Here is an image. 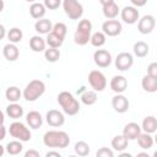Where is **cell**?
Returning <instances> with one entry per match:
<instances>
[{
  "mask_svg": "<svg viewBox=\"0 0 157 157\" xmlns=\"http://www.w3.org/2000/svg\"><path fill=\"white\" fill-rule=\"evenodd\" d=\"M43 144L52 148H65L70 144V137L63 130H49L43 135Z\"/></svg>",
  "mask_w": 157,
  "mask_h": 157,
  "instance_id": "obj_1",
  "label": "cell"
},
{
  "mask_svg": "<svg viewBox=\"0 0 157 157\" xmlns=\"http://www.w3.org/2000/svg\"><path fill=\"white\" fill-rule=\"evenodd\" d=\"M56 101L61 107L63 112L67 115H76L80 112V102L69 91H61L58 94Z\"/></svg>",
  "mask_w": 157,
  "mask_h": 157,
  "instance_id": "obj_2",
  "label": "cell"
},
{
  "mask_svg": "<svg viewBox=\"0 0 157 157\" xmlns=\"http://www.w3.org/2000/svg\"><path fill=\"white\" fill-rule=\"evenodd\" d=\"M92 33V23L87 18H82L75 31L74 34V42L77 45H86L91 40V34Z\"/></svg>",
  "mask_w": 157,
  "mask_h": 157,
  "instance_id": "obj_3",
  "label": "cell"
},
{
  "mask_svg": "<svg viewBox=\"0 0 157 157\" xmlns=\"http://www.w3.org/2000/svg\"><path fill=\"white\" fill-rule=\"evenodd\" d=\"M45 92V83L42 80H32L29 81L23 90V98L27 102H34L39 97H42Z\"/></svg>",
  "mask_w": 157,
  "mask_h": 157,
  "instance_id": "obj_4",
  "label": "cell"
},
{
  "mask_svg": "<svg viewBox=\"0 0 157 157\" xmlns=\"http://www.w3.org/2000/svg\"><path fill=\"white\" fill-rule=\"evenodd\" d=\"M9 134L13 137V139H17L22 142H27L31 140L32 137V134H31V130L21 121H13L10 124V128H9Z\"/></svg>",
  "mask_w": 157,
  "mask_h": 157,
  "instance_id": "obj_5",
  "label": "cell"
},
{
  "mask_svg": "<svg viewBox=\"0 0 157 157\" xmlns=\"http://www.w3.org/2000/svg\"><path fill=\"white\" fill-rule=\"evenodd\" d=\"M63 9L70 20H78L83 15V6L78 0H63Z\"/></svg>",
  "mask_w": 157,
  "mask_h": 157,
  "instance_id": "obj_6",
  "label": "cell"
},
{
  "mask_svg": "<svg viewBox=\"0 0 157 157\" xmlns=\"http://www.w3.org/2000/svg\"><path fill=\"white\" fill-rule=\"evenodd\" d=\"M88 82H90V86L97 92H102L107 87V78H105L104 74L102 71H99V70L90 71Z\"/></svg>",
  "mask_w": 157,
  "mask_h": 157,
  "instance_id": "obj_7",
  "label": "cell"
},
{
  "mask_svg": "<svg viewBox=\"0 0 157 157\" xmlns=\"http://www.w3.org/2000/svg\"><path fill=\"white\" fill-rule=\"evenodd\" d=\"M114 64H115V67L118 70L128 71V70L131 69V66L134 64V56L128 52H121V53H119L117 55Z\"/></svg>",
  "mask_w": 157,
  "mask_h": 157,
  "instance_id": "obj_8",
  "label": "cell"
},
{
  "mask_svg": "<svg viewBox=\"0 0 157 157\" xmlns=\"http://www.w3.org/2000/svg\"><path fill=\"white\" fill-rule=\"evenodd\" d=\"M102 31L104 32L105 36L108 37H117L121 33L123 26L118 20H107L102 25Z\"/></svg>",
  "mask_w": 157,
  "mask_h": 157,
  "instance_id": "obj_9",
  "label": "cell"
},
{
  "mask_svg": "<svg viewBox=\"0 0 157 157\" xmlns=\"http://www.w3.org/2000/svg\"><path fill=\"white\" fill-rule=\"evenodd\" d=\"M120 16H121V20L128 25H134L140 20V12L137 7L132 5L123 7V10H120Z\"/></svg>",
  "mask_w": 157,
  "mask_h": 157,
  "instance_id": "obj_10",
  "label": "cell"
},
{
  "mask_svg": "<svg viewBox=\"0 0 157 157\" xmlns=\"http://www.w3.org/2000/svg\"><path fill=\"white\" fill-rule=\"evenodd\" d=\"M156 18L152 15H145L137 21V31L141 34H148L155 29Z\"/></svg>",
  "mask_w": 157,
  "mask_h": 157,
  "instance_id": "obj_11",
  "label": "cell"
},
{
  "mask_svg": "<svg viewBox=\"0 0 157 157\" xmlns=\"http://www.w3.org/2000/svg\"><path fill=\"white\" fill-rule=\"evenodd\" d=\"M45 120H47L49 126H52V128H60L65 123V117H64V114L60 110L50 109L45 114Z\"/></svg>",
  "mask_w": 157,
  "mask_h": 157,
  "instance_id": "obj_12",
  "label": "cell"
},
{
  "mask_svg": "<svg viewBox=\"0 0 157 157\" xmlns=\"http://www.w3.org/2000/svg\"><path fill=\"white\" fill-rule=\"evenodd\" d=\"M93 61L98 67H108L112 64V54L105 49H97L93 53Z\"/></svg>",
  "mask_w": 157,
  "mask_h": 157,
  "instance_id": "obj_13",
  "label": "cell"
},
{
  "mask_svg": "<svg viewBox=\"0 0 157 157\" xmlns=\"http://www.w3.org/2000/svg\"><path fill=\"white\" fill-rule=\"evenodd\" d=\"M112 107L113 109L117 112V113H125L129 110V107H130V103H129V99L123 94V93H117L113 98H112Z\"/></svg>",
  "mask_w": 157,
  "mask_h": 157,
  "instance_id": "obj_14",
  "label": "cell"
},
{
  "mask_svg": "<svg viewBox=\"0 0 157 157\" xmlns=\"http://www.w3.org/2000/svg\"><path fill=\"white\" fill-rule=\"evenodd\" d=\"M109 86H110V88H112L113 92H115V93H123L128 88V80L123 75H115V76L112 77Z\"/></svg>",
  "mask_w": 157,
  "mask_h": 157,
  "instance_id": "obj_15",
  "label": "cell"
},
{
  "mask_svg": "<svg viewBox=\"0 0 157 157\" xmlns=\"http://www.w3.org/2000/svg\"><path fill=\"white\" fill-rule=\"evenodd\" d=\"M141 125H139L137 123H128L124 129H123V135L130 141V140H137L139 135L141 134Z\"/></svg>",
  "mask_w": 157,
  "mask_h": 157,
  "instance_id": "obj_16",
  "label": "cell"
},
{
  "mask_svg": "<svg viewBox=\"0 0 157 157\" xmlns=\"http://www.w3.org/2000/svg\"><path fill=\"white\" fill-rule=\"evenodd\" d=\"M2 55L7 61H15L20 56V50L15 43H7L2 48Z\"/></svg>",
  "mask_w": 157,
  "mask_h": 157,
  "instance_id": "obj_17",
  "label": "cell"
},
{
  "mask_svg": "<svg viewBox=\"0 0 157 157\" xmlns=\"http://www.w3.org/2000/svg\"><path fill=\"white\" fill-rule=\"evenodd\" d=\"M26 121H27V125L31 128V129H39L43 124V118L40 115L39 112L37 110H31L27 113L26 115Z\"/></svg>",
  "mask_w": 157,
  "mask_h": 157,
  "instance_id": "obj_18",
  "label": "cell"
},
{
  "mask_svg": "<svg viewBox=\"0 0 157 157\" xmlns=\"http://www.w3.org/2000/svg\"><path fill=\"white\" fill-rule=\"evenodd\" d=\"M53 26L54 25H52L50 20H48V18H39L34 23V29L39 34H48V33L52 32Z\"/></svg>",
  "mask_w": 157,
  "mask_h": 157,
  "instance_id": "obj_19",
  "label": "cell"
},
{
  "mask_svg": "<svg viewBox=\"0 0 157 157\" xmlns=\"http://www.w3.org/2000/svg\"><path fill=\"white\" fill-rule=\"evenodd\" d=\"M5 113H6V115H7L9 118L17 120V119L22 118V115H23V108H22V105L18 104L17 102L10 103V104L6 107Z\"/></svg>",
  "mask_w": 157,
  "mask_h": 157,
  "instance_id": "obj_20",
  "label": "cell"
},
{
  "mask_svg": "<svg viewBox=\"0 0 157 157\" xmlns=\"http://www.w3.org/2000/svg\"><path fill=\"white\" fill-rule=\"evenodd\" d=\"M141 129L145 132L148 134H153L157 131V118L153 115H147L144 118L142 123H141Z\"/></svg>",
  "mask_w": 157,
  "mask_h": 157,
  "instance_id": "obj_21",
  "label": "cell"
},
{
  "mask_svg": "<svg viewBox=\"0 0 157 157\" xmlns=\"http://www.w3.org/2000/svg\"><path fill=\"white\" fill-rule=\"evenodd\" d=\"M141 86L144 88V91L148 92V93H153L157 92V78L152 77L150 75H145L141 80Z\"/></svg>",
  "mask_w": 157,
  "mask_h": 157,
  "instance_id": "obj_22",
  "label": "cell"
},
{
  "mask_svg": "<svg viewBox=\"0 0 157 157\" xmlns=\"http://www.w3.org/2000/svg\"><path fill=\"white\" fill-rule=\"evenodd\" d=\"M45 45H47V42L40 36H33L29 39V48L34 53H42V52H44L45 50Z\"/></svg>",
  "mask_w": 157,
  "mask_h": 157,
  "instance_id": "obj_23",
  "label": "cell"
},
{
  "mask_svg": "<svg viewBox=\"0 0 157 157\" xmlns=\"http://www.w3.org/2000/svg\"><path fill=\"white\" fill-rule=\"evenodd\" d=\"M45 11H47V7L42 2H37L36 1V2H32V5L29 6V13L36 20L43 18L44 15H45Z\"/></svg>",
  "mask_w": 157,
  "mask_h": 157,
  "instance_id": "obj_24",
  "label": "cell"
},
{
  "mask_svg": "<svg viewBox=\"0 0 157 157\" xmlns=\"http://www.w3.org/2000/svg\"><path fill=\"white\" fill-rule=\"evenodd\" d=\"M5 97L10 103H15L18 102L21 97H23V92H21V90L16 86H10L5 91Z\"/></svg>",
  "mask_w": 157,
  "mask_h": 157,
  "instance_id": "obj_25",
  "label": "cell"
},
{
  "mask_svg": "<svg viewBox=\"0 0 157 157\" xmlns=\"http://www.w3.org/2000/svg\"><path fill=\"white\" fill-rule=\"evenodd\" d=\"M137 144H139V146H140L142 150H148V148H151V147L153 146L155 139L151 136V134L144 131V132H141V134L139 135V137H137Z\"/></svg>",
  "mask_w": 157,
  "mask_h": 157,
  "instance_id": "obj_26",
  "label": "cell"
},
{
  "mask_svg": "<svg viewBox=\"0 0 157 157\" xmlns=\"http://www.w3.org/2000/svg\"><path fill=\"white\" fill-rule=\"evenodd\" d=\"M128 142H129V140L123 134L121 135H115L112 139V147H113V150H115L118 152H121L128 147Z\"/></svg>",
  "mask_w": 157,
  "mask_h": 157,
  "instance_id": "obj_27",
  "label": "cell"
},
{
  "mask_svg": "<svg viewBox=\"0 0 157 157\" xmlns=\"http://www.w3.org/2000/svg\"><path fill=\"white\" fill-rule=\"evenodd\" d=\"M102 7H103V15L107 20H114L120 12V9L115 4V1L112 2V4H108L105 6H102Z\"/></svg>",
  "mask_w": 157,
  "mask_h": 157,
  "instance_id": "obj_28",
  "label": "cell"
},
{
  "mask_svg": "<svg viewBox=\"0 0 157 157\" xmlns=\"http://www.w3.org/2000/svg\"><path fill=\"white\" fill-rule=\"evenodd\" d=\"M132 50H134V54L137 58H145L150 52V47L144 40H137L136 43H134Z\"/></svg>",
  "mask_w": 157,
  "mask_h": 157,
  "instance_id": "obj_29",
  "label": "cell"
},
{
  "mask_svg": "<svg viewBox=\"0 0 157 157\" xmlns=\"http://www.w3.org/2000/svg\"><path fill=\"white\" fill-rule=\"evenodd\" d=\"M6 147V152L11 156H16V155H20L23 150V145H22V141L20 140H13V141H10L7 142V145L5 146Z\"/></svg>",
  "mask_w": 157,
  "mask_h": 157,
  "instance_id": "obj_30",
  "label": "cell"
},
{
  "mask_svg": "<svg viewBox=\"0 0 157 157\" xmlns=\"http://www.w3.org/2000/svg\"><path fill=\"white\" fill-rule=\"evenodd\" d=\"M81 102L85 105H93L97 102V91H94V90L85 91L81 94Z\"/></svg>",
  "mask_w": 157,
  "mask_h": 157,
  "instance_id": "obj_31",
  "label": "cell"
},
{
  "mask_svg": "<svg viewBox=\"0 0 157 157\" xmlns=\"http://www.w3.org/2000/svg\"><path fill=\"white\" fill-rule=\"evenodd\" d=\"M23 38V33L18 27H12L7 32V39L10 43H20Z\"/></svg>",
  "mask_w": 157,
  "mask_h": 157,
  "instance_id": "obj_32",
  "label": "cell"
},
{
  "mask_svg": "<svg viewBox=\"0 0 157 157\" xmlns=\"http://www.w3.org/2000/svg\"><path fill=\"white\" fill-rule=\"evenodd\" d=\"M105 40H107V36L104 34V32H94L92 36H91V44L96 48H101L105 44Z\"/></svg>",
  "mask_w": 157,
  "mask_h": 157,
  "instance_id": "obj_33",
  "label": "cell"
},
{
  "mask_svg": "<svg viewBox=\"0 0 157 157\" xmlns=\"http://www.w3.org/2000/svg\"><path fill=\"white\" fill-rule=\"evenodd\" d=\"M44 58L49 63H56L60 59V50H59V48L49 47L48 49L44 50Z\"/></svg>",
  "mask_w": 157,
  "mask_h": 157,
  "instance_id": "obj_34",
  "label": "cell"
},
{
  "mask_svg": "<svg viewBox=\"0 0 157 157\" xmlns=\"http://www.w3.org/2000/svg\"><path fill=\"white\" fill-rule=\"evenodd\" d=\"M74 151L77 156H81V157H85V156H88L91 148H90V145L86 142V141H77L75 144V147H74Z\"/></svg>",
  "mask_w": 157,
  "mask_h": 157,
  "instance_id": "obj_35",
  "label": "cell"
},
{
  "mask_svg": "<svg viewBox=\"0 0 157 157\" xmlns=\"http://www.w3.org/2000/svg\"><path fill=\"white\" fill-rule=\"evenodd\" d=\"M45 42H47V44H48L49 47H52V48H60V47L63 45V42H64V40H63L60 37H58L55 33L50 32V33L47 34Z\"/></svg>",
  "mask_w": 157,
  "mask_h": 157,
  "instance_id": "obj_36",
  "label": "cell"
},
{
  "mask_svg": "<svg viewBox=\"0 0 157 157\" xmlns=\"http://www.w3.org/2000/svg\"><path fill=\"white\" fill-rule=\"evenodd\" d=\"M52 32L55 33L58 37H60V38L64 40V39H65V36H66V33H67V27H66V25L63 23V22H56V23L53 26Z\"/></svg>",
  "mask_w": 157,
  "mask_h": 157,
  "instance_id": "obj_37",
  "label": "cell"
},
{
  "mask_svg": "<svg viewBox=\"0 0 157 157\" xmlns=\"http://www.w3.org/2000/svg\"><path fill=\"white\" fill-rule=\"evenodd\" d=\"M96 156L97 157H113L114 156V152H113V150H110L108 147H101L96 152Z\"/></svg>",
  "mask_w": 157,
  "mask_h": 157,
  "instance_id": "obj_38",
  "label": "cell"
},
{
  "mask_svg": "<svg viewBox=\"0 0 157 157\" xmlns=\"http://www.w3.org/2000/svg\"><path fill=\"white\" fill-rule=\"evenodd\" d=\"M43 4H44L45 7L49 9V10H56V9L63 4V1H61V0H44Z\"/></svg>",
  "mask_w": 157,
  "mask_h": 157,
  "instance_id": "obj_39",
  "label": "cell"
},
{
  "mask_svg": "<svg viewBox=\"0 0 157 157\" xmlns=\"http://www.w3.org/2000/svg\"><path fill=\"white\" fill-rule=\"evenodd\" d=\"M147 75L157 78V61H153V63L148 64V66H147Z\"/></svg>",
  "mask_w": 157,
  "mask_h": 157,
  "instance_id": "obj_40",
  "label": "cell"
},
{
  "mask_svg": "<svg viewBox=\"0 0 157 157\" xmlns=\"http://www.w3.org/2000/svg\"><path fill=\"white\" fill-rule=\"evenodd\" d=\"M130 2L135 7H142V6H145L147 4V0H130Z\"/></svg>",
  "mask_w": 157,
  "mask_h": 157,
  "instance_id": "obj_41",
  "label": "cell"
},
{
  "mask_svg": "<svg viewBox=\"0 0 157 157\" xmlns=\"http://www.w3.org/2000/svg\"><path fill=\"white\" fill-rule=\"evenodd\" d=\"M25 157H39V152L36 150H28L25 152Z\"/></svg>",
  "mask_w": 157,
  "mask_h": 157,
  "instance_id": "obj_42",
  "label": "cell"
},
{
  "mask_svg": "<svg viewBox=\"0 0 157 157\" xmlns=\"http://www.w3.org/2000/svg\"><path fill=\"white\" fill-rule=\"evenodd\" d=\"M6 135V126L4 125V123H1V135H0V140H4Z\"/></svg>",
  "mask_w": 157,
  "mask_h": 157,
  "instance_id": "obj_43",
  "label": "cell"
},
{
  "mask_svg": "<svg viewBox=\"0 0 157 157\" xmlns=\"http://www.w3.org/2000/svg\"><path fill=\"white\" fill-rule=\"evenodd\" d=\"M45 156H47V157H52V156H55V157H60L61 155H60L59 152H56V151H48V152L45 153Z\"/></svg>",
  "mask_w": 157,
  "mask_h": 157,
  "instance_id": "obj_44",
  "label": "cell"
},
{
  "mask_svg": "<svg viewBox=\"0 0 157 157\" xmlns=\"http://www.w3.org/2000/svg\"><path fill=\"white\" fill-rule=\"evenodd\" d=\"M0 31H1L0 38H1V39H4V38H5V31H6V29H5V26H4V25H0Z\"/></svg>",
  "mask_w": 157,
  "mask_h": 157,
  "instance_id": "obj_45",
  "label": "cell"
},
{
  "mask_svg": "<svg viewBox=\"0 0 157 157\" xmlns=\"http://www.w3.org/2000/svg\"><path fill=\"white\" fill-rule=\"evenodd\" d=\"M99 2H101L102 6H105V5H108V4L114 2V0H99Z\"/></svg>",
  "mask_w": 157,
  "mask_h": 157,
  "instance_id": "obj_46",
  "label": "cell"
},
{
  "mask_svg": "<svg viewBox=\"0 0 157 157\" xmlns=\"http://www.w3.org/2000/svg\"><path fill=\"white\" fill-rule=\"evenodd\" d=\"M119 156L120 157H131V153H129V152H119Z\"/></svg>",
  "mask_w": 157,
  "mask_h": 157,
  "instance_id": "obj_47",
  "label": "cell"
},
{
  "mask_svg": "<svg viewBox=\"0 0 157 157\" xmlns=\"http://www.w3.org/2000/svg\"><path fill=\"white\" fill-rule=\"evenodd\" d=\"M137 157H148V153L147 152H139Z\"/></svg>",
  "mask_w": 157,
  "mask_h": 157,
  "instance_id": "obj_48",
  "label": "cell"
},
{
  "mask_svg": "<svg viewBox=\"0 0 157 157\" xmlns=\"http://www.w3.org/2000/svg\"><path fill=\"white\" fill-rule=\"evenodd\" d=\"M6 147H4V146H0V157L4 155V150H5Z\"/></svg>",
  "mask_w": 157,
  "mask_h": 157,
  "instance_id": "obj_49",
  "label": "cell"
},
{
  "mask_svg": "<svg viewBox=\"0 0 157 157\" xmlns=\"http://www.w3.org/2000/svg\"><path fill=\"white\" fill-rule=\"evenodd\" d=\"M153 139H155V144L157 145V131H156V135H155V137H153Z\"/></svg>",
  "mask_w": 157,
  "mask_h": 157,
  "instance_id": "obj_50",
  "label": "cell"
},
{
  "mask_svg": "<svg viewBox=\"0 0 157 157\" xmlns=\"http://www.w3.org/2000/svg\"><path fill=\"white\" fill-rule=\"evenodd\" d=\"M26 1H28V2H36L37 0H26Z\"/></svg>",
  "mask_w": 157,
  "mask_h": 157,
  "instance_id": "obj_51",
  "label": "cell"
},
{
  "mask_svg": "<svg viewBox=\"0 0 157 157\" xmlns=\"http://www.w3.org/2000/svg\"><path fill=\"white\" fill-rule=\"evenodd\" d=\"M153 157H157V151H155V152H153Z\"/></svg>",
  "mask_w": 157,
  "mask_h": 157,
  "instance_id": "obj_52",
  "label": "cell"
}]
</instances>
